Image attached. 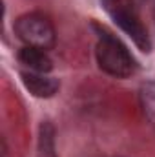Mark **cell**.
<instances>
[{
    "label": "cell",
    "instance_id": "1",
    "mask_svg": "<svg viewBox=\"0 0 155 157\" xmlns=\"http://www.w3.org/2000/svg\"><path fill=\"white\" fill-rule=\"evenodd\" d=\"M99 31H100V39H99L97 49H95L99 68L104 73L117 78L131 77L137 70V64H135V59L131 57V53L128 51V48L119 39H115L112 33L104 31L102 28Z\"/></svg>",
    "mask_w": 155,
    "mask_h": 157
},
{
    "label": "cell",
    "instance_id": "2",
    "mask_svg": "<svg viewBox=\"0 0 155 157\" xmlns=\"http://www.w3.org/2000/svg\"><path fill=\"white\" fill-rule=\"evenodd\" d=\"M15 33L26 46L51 49L55 46V28L47 17L42 13H28L17 18Z\"/></svg>",
    "mask_w": 155,
    "mask_h": 157
},
{
    "label": "cell",
    "instance_id": "3",
    "mask_svg": "<svg viewBox=\"0 0 155 157\" xmlns=\"http://www.w3.org/2000/svg\"><path fill=\"white\" fill-rule=\"evenodd\" d=\"M108 11H110L112 18L115 20V24L126 35H130V39L139 46V49H142L146 53L152 49V40L148 37L146 28L142 26V22L137 18V15L131 9H128L126 6L112 4V6H108Z\"/></svg>",
    "mask_w": 155,
    "mask_h": 157
},
{
    "label": "cell",
    "instance_id": "4",
    "mask_svg": "<svg viewBox=\"0 0 155 157\" xmlns=\"http://www.w3.org/2000/svg\"><path fill=\"white\" fill-rule=\"evenodd\" d=\"M22 82H24L26 90L31 95L40 97V99L53 97L59 91V88H60L57 78L47 77L46 73H31V71L29 73H22Z\"/></svg>",
    "mask_w": 155,
    "mask_h": 157
},
{
    "label": "cell",
    "instance_id": "5",
    "mask_svg": "<svg viewBox=\"0 0 155 157\" xmlns=\"http://www.w3.org/2000/svg\"><path fill=\"white\" fill-rule=\"evenodd\" d=\"M18 60L28 66L29 70H33L35 73H47L53 70V62L47 57V53L40 48H31L26 46L18 51Z\"/></svg>",
    "mask_w": 155,
    "mask_h": 157
},
{
    "label": "cell",
    "instance_id": "6",
    "mask_svg": "<svg viewBox=\"0 0 155 157\" xmlns=\"http://www.w3.org/2000/svg\"><path fill=\"white\" fill-rule=\"evenodd\" d=\"M139 99H141V106H142L144 115L150 121L152 128L155 130V82H146L141 86Z\"/></svg>",
    "mask_w": 155,
    "mask_h": 157
},
{
    "label": "cell",
    "instance_id": "7",
    "mask_svg": "<svg viewBox=\"0 0 155 157\" xmlns=\"http://www.w3.org/2000/svg\"><path fill=\"white\" fill-rule=\"evenodd\" d=\"M39 150H40V157H57L55 155V130L49 122L40 124Z\"/></svg>",
    "mask_w": 155,
    "mask_h": 157
},
{
    "label": "cell",
    "instance_id": "8",
    "mask_svg": "<svg viewBox=\"0 0 155 157\" xmlns=\"http://www.w3.org/2000/svg\"><path fill=\"white\" fill-rule=\"evenodd\" d=\"M153 17H155V0H153Z\"/></svg>",
    "mask_w": 155,
    "mask_h": 157
}]
</instances>
